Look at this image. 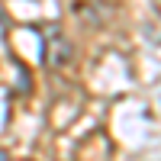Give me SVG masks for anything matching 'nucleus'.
I'll use <instances>...</instances> for the list:
<instances>
[{"instance_id":"obj_1","label":"nucleus","mask_w":161,"mask_h":161,"mask_svg":"<svg viewBox=\"0 0 161 161\" xmlns=\"http://www.w3.org/2000/svg\"><path fill=\"white\" fill-rule=\"evenodd\" d=\"M0 161H10V155H7V152H3V148H0Z\"/></svg>"}]
</instances>
